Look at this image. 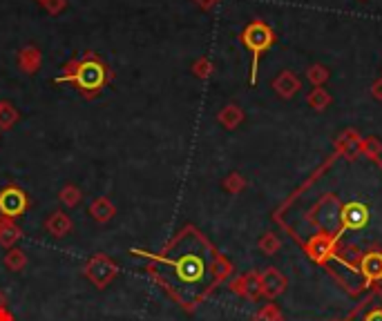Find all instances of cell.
Returning a JSON list of instances; mask_svg holds the SVG:
<instances>
[{
  "instance_id": "obj_1",
  "label": "cell",
  "mask_w": 382,
  "mask_h": 321,
  "mask_svg": "<svg viewBox=\"0 0 382 321\" xmlns=\"http://www.w3.org/2000/svg\"><path fill=\"white\" fill-rule=\"evenodd\" d=\"M130 254L145 261L148 277L186 313H195L215 288L235 272L206 234L190 223L164 245L161 252L132 248Z\"/></svg>"
},
{
  "instance_id": "obj_2",
  "label": "cell",
  "mask_w": 382,
  "mask_h": 321,
  "mask_svg": "<svg viewBox=\"0 0 382 321\" xmlns=\"http://www.w3.org/2000/svg\"><path fill=\"white\" fill-rule=\"evenodd\" d=\"M114 79V72L105 65V60L94 51H85L79 58H72L63 65V74L54 79L56 85L72 83L81 92L83 99L94 101L108 88Z\"/></svg>"
},
{
  "instance_id": "obj_3",
  "label": "cell",
  "mask_w": 382,
  "mask_h": 321,
  "mask_svg": "<svg viewBox=\"0 0 382 321\" xmlns=\"http://www.w3.org/2000/svg\"><path fill=\"white\" fill-rule=\"evenodd\" d=\"M83 272L97 290H103V288H108L116 279V274H119V265H116V261L110 259L108 254L97 252L94 256H90L88 263H85Z\"/></svg>"
},
{
  "instance_id": "obj_4",
  "label": "cell",
  "mask_w": 382,
  "mask_h": 321,
  "mask_svg": "<svg viewBox=\"0 0 382 321\" xmlns=\"http://www.w3.org/2000/svg\"><path fill=\"white\" fill-rule=\"evenodd\" d=\"M241 40H244V45L250 49V54H253L250 83H255V79H257V60H260V54L273 42V34H271V29L264 25V23H250L246 29H244Z\"/></svg>"
},
{
  "instance_id": "obj_5",
  "label": "cell",
  "mask_w": 382,
  "mask_h": 321,
  "mask_svg": "<svg viewBox=\"0 0 382 321\" xmlns=\"http://www.w3.org/2000/svg\"><path fill=\"white\" fill-rule=\"evenodd\" d=\"M371 221V208L363 201H347L340 208V223H342V237L347 232H360L369 226Z\"/></svg>"
},
{
  "instance_id": "obj_6",
  "label": "cell",
  "mask_w": 382,
  "mask_h": 321,
  "mask_svg": "<svg viewBox=\"0 0 382 321\" xmlns=\"http://www.w3.org/2000/svg\"><path fill=\"white\" fill-rule=\"evenodd\" d=\"M342 321H382V288H369L367 295L360 299L358 306Z\"/></svg>"
},
{
  "instance_id": "obj_7",
  "label": "cell",
  "mask_w": 382,
  "mask_h": 321,
  "mask_svg": "<svg viewBox=\"0 0 382 321\" xmlns=\"http://www.w3.org/2000/svg\"><path fill=\"white\" fill-rule=\"evenodd\" d=\"M29 208V197L23 188L18 186H7L0 190V217L7 219H20Z\"/></svg>"
},
{
  "instance_id": "obj_8",
  "label": "cell",
  "mask_w": 382,
  "mask_h": 321,
  "mask_svg": "<svg viewBox=\"0 0 382 321\" xmlns=\"http://www.w3.org/2000/svg\"><path fill=\"white\" fill-rule=\"evenodd\" d=\"M358 272L363 277L365 290L380 286L382 283V248L371 245L369 250H365L363 256L358 259Z\"/></svg>"
},
{
  "instance_id": "obj_9",
  "label": "cell",
  "mask_w": 382,
  "mask_h": 321,
  "mask_svg": "<svg viewBox=\"0 0 382 321\" xmlns=\"http://www.w3.org/2000/svg\"><path fill=\"white\" fill-rule=\"evenodd\" d=\"M228 290L235 293L237 297L246 299V302H257L262 297V283H260V272H244L239 277H235L230 283H228Z\"/></svg>"
},
{
  "instance_id": "obj_10",
  "label": "cell",
  "mask_w": 382,
  "mask_h": 321,
  "mask_svg": "<svg viewBox=\"0 0 382 321\" xmlns=\"http://www.w3.org/2000/svg\"><path fill=\"white\" fill-rule=\"evenodd\" d=\"M260 283H262V297H266L269 302H273V299H278L280 295L286 293V286H289V279H286L282 270H278V268L269 265L266 270H262V272H260Z\"/></svg>"
},
{
  "instance_id": "obj_11",
  "label": "cell",
  "mask_w": 382,
  "mask_h": 321,
  "mask_svg": "<svg viewBox=\"0 0 382 321\" xmlns=\"http://www.w3.org/2000/svg\"><path fill=\"white\" fill-rule=\"evenodd\" d=\"M45 230H47L49 237L63 239V237H67V234L74 230V221L70 219V214H65L63 210H56V212H51L49 217L45 219Z\"/></svg>"
},
{
  "instance_id": "obj_12",
  "label": "cell",
  "mask_w": 382,
  "mask_h": 321,
  "mask_svg": "<svg viewBox=\"0 0 382 321\" xmlns=\"http://www.w3.org/2000/svg\"><path fill=\"white\" fill-rule=\"evenodd\" d=\"M16 60H18V67L23 69L25 74H36L42 65V54H40V49L27 45V47H23L18 51Z\"/></svg>"
},
{
  "instance_id": "obj_13",
  "label": "cell",
  "mask_w": 382,
  "mask_h": 321,
  "mask_svg": "<svg viewBox=\"0 0 382 321\" xmlns=\"http://www.w3.org/2000/svg\"><path fill=\"white\" fill-rule=\"evenodd\" d=\"M20 237H23V230L18 228V223L14 219L0 217V248H14Z\"/></svg>"
},
{
  "instance_id": "obj_14",
  "label": "cell",
  "mask_w": 382,
  "mask_h": 321,
  "mask_svg": "<svg viewBox=\"0 0 382 321\" xmlns=\"http://www.w3.org/2000/svg\"><path fill=\"white\" fill-rule=\"evenodd\" d=\"M90 217L97 223H108L116 217V206L108 199V197H99L92 201L90 206Z\"/></svg>"
},
{
  "instance_id": "obj_15",
  "label": "cell",
  "mask_w": 382,
  "mask_h": 321,
  "mask_svg": "<svg viewBox=\"0 0 382 321\" xmlns=\"http://www.w3.org/2000/svg\"><path fill=\"white\" fill-rule=\"evenodd\" d=\"M18 119H20V114H18V110L14 107V103L0 101V132L12 130V127L18 123Z\"/></svg>"
},
{
  "instance_id": "obj_16",
  "label": "cell",
  "mask_w": 382,
  "mask_h": 321,
  "mask_svg": "<svg viewBox=\"0 0 382 321\" xmlns=\"http://www.w3.org/2000/svg\"><path fill=\"white\" fill-rule=\"evenodd\" d=\"M257 248L262 254H266V256H273V254H278L280 248H282V241L280 237L275 232H264L262 237L257 239Z\"/></svg>"
},
{
  "instance_id": "obj_17",
  "label": "cell",
  "mask_w": 382,
  "mask_h": 321,
  "mask_svg": "<svg viewBox=\"0 0 382 321\" xmlns=\"http://www.w3.org/2000/svg\"><path fill=\"white\" fill-rule=\"evenodd\" d=\"M3 263H5L7 270L20 272V270H25V268H27V254L23 250H18V248H9Z\"/></svg>"
},
{
  "instance_id": "obj_18",
  "label": "cell",
  "mask_w": 382,
  "mask_h": 321,
  "mask_svg": "<svg viewBox=\"0 0 382 321\" xmlns=\"http://www.w3.org/2000/svg\"><path fill=\"white\" fill-rule=\"evenodd\" d=\"M241 119H244V114H241V110L237 105H228V107H224V110L219 112V123L224 127H228V130L237 127L241 123Z\"/></svg>"
},
{
  "instance_id": "obj_19",
  "label": "cell",
  "mask_w": 382,
  "mask_h": 321,
  "mask_svg": "<svg viewBox=\"0 0 382 321\" xmlns=\"http://www.w3.org/2000/svg\"><path fill=\"white\" fill-rule=\"evenodd\" d=\"M58 201H61L65 208H77L79 203L83 201V192H81L77 186L67 183L65 188H63V190L58 192Z\"/></svg>"
},
{
  "instance_id": "obj_20",
  "label": "cell",
  "mask_w": 382,
  "mask_h": 321,
  "mask_svg": "<svg viewBox=\"0 0 382 321\" xmlns=\"http://www.w3.org/2000/svg\"><path fill=\"white\" fill-rule=\"evenodd\" d=\"M253 321H284V315H282V310H280L278 304L269 302V304H264L257 313H255Z\"/></svg>"
},
{
  "instance_id": "obj_21",
  "label": "cell",
  "mask_w": 382,
  "mask_h": 321,
  "mask_svg": "<svg viewBox=\"0 0 382 321\" xmlns=\"http://www.w3.org/2000/svg\"><path fill=\"white\" fill-rule=\"evenodd\" d=\"M244 186H246V181H244L239 174H230V176L224 181V188H226L228 192H232V195H237V192H241Z\"/></svg>"
},
{
  "instance_id": "obj_22",
  "label": "cell",
  "mask_w": 382,
  "mask_h": 321,
  "mask_svg": "<svg viewBox=\"0 0 382 321\" xmlns=\"http://www.w3.org/2000/svg\"><path fill=\"white\" fill-rule=\"evenodd\" d=\"M42 7H45L49 14H61L63 9L67 7V0H47V3L42 5Z\"/></svg>"
},
{
  "instance_id": "obj_23",
  "label": "cell",
  "mask_w": 382,
  "mask_h": 321,
  "mask_svg": "<svg viewBox=\"0 0 382 321\" xmlns=\"http://www.w3.org/2000/svg\"><path fill=\"white\" fill-rule=\"evenodd\" d=\"M193 72H195V76L206 79L208 74H210V63H208V60H199V63H195V65H193Z\"/></svg>"
},
{
  "instance_id": "obj_24",
  "label": "cell",
  "mask_w": 382,
  "mask_h": 321,
  "mask_svg": "<svg viewBox=\"0 0 382 321\" xmlns=\"http://www.w3.org/2000/svg\"><path fill=\"white\" fill-rule=\"evenodd\" d=\"M0 321H16V317L7 308H0Z\"/></svg>"
},
{
  "instance_id": "obj_25",
  "label": "cell",
  "mask_w": 382,
  "mask_h": 321,
  "mask_svg": "<svg viewBox=\"0 0 382 321\" xmlns=\"http://www.w3.org/2000/svg\"><path fill=\"white\" fill-rule=\"evenodd\" d=\"M0 308H7V295L0 293Z\"/></svg>"
},
{
  "instance_id": "obj_26",
  "label": "cell",
  "mask_w": 382,
  "mask_h": 321,
  "mask_svg": "<svg viewBox=\"0 0 382 321\" xmlns=\"http://www.w3.org/2000/svg\"><path fill=\"white\" fill-rule=\"evenodd\" d=\"M199 3L204 5V7H208V5H210V0H199Z\"/></svg>"
},
{
  "instance_id": "obj_27",
  "label": "cell",
  "mask_w": 382,
  "mask_h": 321,
  "mask_svg": "<svg viewBox=\"0 0 382 321\" xmlns=\"http://www.w3.org/2000/svg\"><path fill=\"white\" fill-rule=\"evenodd\" d=\"M38 3H40V5H45V3H47V0H38Z\"/></svg>"
}]
</instances>
